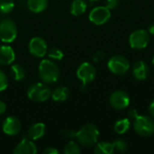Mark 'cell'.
Returning a JSON list of instances; mask_svg holds the SVG:
<instances>
[{
	"label": "cell",
	"mask_w": 154,
	"mask_h": 154,
	"mask_svg": "<svg viewBox=\"0 0 154 154\" xmlns=\"http://www.w3.org/2000/svg\"><path fill=\"white\" fill-rule=\"evenodd\" d=\"M38 73L41 80L44 83H55L60 77V69L58 65L51 60H41L38 68Z\"/></svg>",
	"instance_id": "obj_2"
},
{
	"label": "cell",
	"mask_w": 154,
	"mask_h": 154,
	"mask_svg": "<svg viewBox=\"0 0 154 154\" xmlns=\"http://www.w3.org/2000/svg\"><path fill=\"white\" fill-rule=\"evenodd\" d=\"M8 87V79L5 73L0 69V92L5 91Z\"/></svg>",
	"instance_id": "obj_27"
},
{
	"label": "cell",
	"mask_w": 154,
	"mask_h": 154,
	"mask_svg": "<svg viewBox=\"0 0 154 154\" xmlns=\"http://www.w3.org/2000/svg\"><path fill=\"white\" fill-rule=\"evenodd\" d=\"M43 154H59V151L57 149H55L54 147H48L46 148L43 152Z\"/></svg>",
	"instance_id": "obj_30"
},
{
	"label": "cell",
	"mask_w": 154,
	"mask_h": 154,
	"mask_svg": "<svg viewBox=\"0 0 154 154\" xmlns=\"http://www.w3.org/2000/svg\"><path fill=\"white\" fill-rule=\"evenodd\" d=\"M99 137V131L93 124L84 125L76 132V139L79 143L84 147H92L96 145Z\"/></svg>",
	"instance_id": "obj_1"
},
{
	"label": "cell",
	"mask_w": 154,
	"mask_h": 154,
	"mask_svg": "<svg viewBox=\"0 0 154 154\" xmlns=\"http://www.w3.org/2000/svg\"><path fill=\"white\" fill-rule=\"evenodd\" d=\"M149 69L148 65L143 60L136 61L133 67V75L137 80H144L148 77Z\"/></svg>",
	"instance_id": "obj_15"
},
{
	"label": "cell",
	"mask_w": 154,
	"mask_h": 154,
	"mask_svg": "<svg viewBox=\"0 0 154 154\" xmlns=\"http://www.w3.org/2000/svg\"><path fill=\"white\" fill-rule=\"evenodd\" d=\"M108 69L115 75H125L130 69L128 60L122 55H116L110 58L107 62Z\"/></svg>",
	"instance_id": "obj_6"
},
{
	"label": "cell",
	"mask_w": 154,
	"mask_h": 154,
	"mask_svg": "<svg viewBox=\"0 0 154 154\" xmlns=\"http://www.w3.org/2000/svg\"><path fill=\"white\" fill-rule=\"evenodd\" d=\"M115 151L114 143L108 142H101L96 143L94 152L96 154H112Z\"/></svg>",
	"instance_id": "obj_19"
},
{
	"label": "cell",
	"mask_w": 154,
	"mask_h": 154,
	"mask_svg": "<svg viewBox=\"0 0 154 154\" xmlns=\"http://www.w3.org/2000/svg\"><path fill=\"white\" fill-rule=\"evenodd\" d=\"M14 8V0H0V14H7Z\"/></svg>",
	"instance_id": "obj_23"
},
{
	"label": "cell",
	"mask_w": 154,
	"mask_h": 154,
	"mask_svg": "<svg viewBox=\"0 0 154 154\" xmlns=\"http://www.w3.org/2000/svg\"><path fill=\"white\" fill-rule=\"evenodd\" d=\"M149 112L152 115V116L154 118V100L151 103V105L149 106Z\"/></svg>",
	"instance_id": "obj_34"
},
{
	"label": "cell",
	"mask_w": 154,
	"mask_h": 154,
	"mask_svg": "<svg viewBox=\"0 0 154 154\" xmlns=\"http://www.w3.org/2000/svg\"><path fill=\"white\" fill-rule=\"evenodd\" d=\"M152 64L154 65V56H153V58H152Z\"/></svg>",
	"instance_id": "obj_37"
},
{
	"label": "cell",
	"mask_w": 154,
	"mask_h": 154,
	"mask_svg": "<svg viewBox=\"0 0 154 154\" xmlns=\"http://www.w3.org/2000/svg\"><path fill=\"white\" fill-rule=\"evenodd\" d=\"M61 135L67 139H72V138H75L76 137V132L73 131V130H69V129H65V130H62L60 132Z\"/></svg>",
	"instance_id": "obj_28"
},
{
	"label": "cell",
	"mask_w": 154,
	"mask_h": 154,
	"mask_svg": "<svg viewBox=\"0 0 154 154\" xmlns=\"http://www.w3.org/2000/svg\"><path fill=\"white\" fill-rule=\"evenodd\" d=\"M46 132V126L43 123H35L30 126L27 132L28 138L32 139V141H36L41 139Z\"/></svg>",
	"instance_id": "obj_16"
},
{
	"label": "cell",
	"mask_w": 154,
	"mask_h": 154,
	"mask_svg": "<svg viewBox=\"0 0 154 154\" xmlns=\"http://www.w3.org/2000/svg\"><path fill=\"white\" fill-rule=\"evenodd\" d=\"M114 145H115V150L120 152H125L127 150V143L123 139H117L116 141H115Z\"/></svg>",
	"instance_id": "obj_26"
},
{
	"label": "cell",
	"mask_w": 154,
	"mask_h": 154,
	"mask_svg": "<svg viewBox=\"0 0 154 154\" xmlns=\"http://www.w3.org/2000/svg\"><path fill=\"white\" fill-rule=\"evenodd\" d=\"M118 5H119V0H106V6L109 8L110 10L116 8Z\"/></svg>",
	"instance_id": "obj_29"
},
{
	"label": "cell",
	"mask_w": 154,
	"mask_h": 154,
	"mask_svg": "<svg viewBox=\"0 0 154 154\" xmlns=\"http://www.w3.org/2000/svg\"><path fill=\"white\" fill-rule=\"evenodd\" d=\"M13 152L14 154H35L37 152V147L32 139L23 138L17 143Z\"/></svg>",
	"instance_id": "obj_13"
},
{
	"label": "cell",
	"mask_w": 154,
	"mask_h": 154,
	"mask_svg": "<svg viewBox=\"0 0 154 154\" xmlns=\"http://www.w3.org/2000/svg\"><path fill=\"white\" fill-rule=\"evenodd\" d=\"M17 36V27L11 19H3L0 21V41L5 43L13 42Z\"/></svg>",
	"instance_id": "obj_5"
},
{
	"label": "cell",
	"mask_w": 154,
	"mask_h": 154,
	"mask_svg": "<svg viewBox=\"0 0 154 154\" xmlns=\"http://www.w3.org/2000/svg\"><path fill=\"white\" fill-rule=\"evenodd\" d=\"M69 96V90L67 87H58L51 91V97L55 102H63L68 99Z\"/></svg>",
	"instance_id": "obj_18"
},
{
	"label": "cell",
	"mask_w": 154,
	"mask_h": 154,
	"mask_svg": "<svg viewBox=\"0 0 154 154\" xmlns=\"http://www.w3.org/2000/svg\"><path fill=\"white\" fill-rule=\"evenodd\" d=\"M70 13L75 16L83 14L87 10V4L84 0H74L70 5Z\"/></svg>",
	"instance_id": "obj_20"
},
{
	"label": "cell",
	"mask_w": 154,
	"mask_h": 154,
	"mask_svg": "<svg viewBox=\"0 0 154 154\" xmlns=\"http://www.w3.org/2000/svg\"><path fill=\"white\" fill-rule=\"evenodd\" d=\"M89 1H91V2H96V1H99V0H89Z\"/></svg>",
	"instance_id": "obj_36"
},
{
	"label": "cell",
	"mask_w": 154,
	"mask_h": 154,
	"mask_svg": "<svg viewBox=\"0 0 154 154\" xmlns=\"http://www.w3.org/2000/svg\"><path fill=\"white\" fill-rule=\"evenodd\" d=\"M10 74L15 81L23 80L25 78V69L20 64H13L10 68Z\"/></svg>",
	"instance_id": "obj_21"
},
{
	"label": "cell",
	"mask_w": 154,
	"mask_h": 154,
	"mask_svg": "<svg viewBox=\"0 0 154 154\" xmlns=\"http://www.w3.org/2000/svg\"><path fill=\"white\" fill-rule=\"evenodd\" d=\"M89 20L96 25L105 24L111 17V11L106 6L99 5L93 8L89 13Z\"/></svg>",
	"instance_id": "obj_9"
},
{
	"label": "cell",
	"mask_w": 154,
	"mask_h": 154,
	"mask_svg": "<svg viewBox=\"0 0 154 154\" xmlns=\"http://www.w3.org/2000/svg\"><path fill=\"white\" fill-rule=\"evenodd\" d=\"M47 54L51 60H60L63 58L62 51L59 48H56V47H52L50 50H48Z\"/></svg>",
	"instance_id": "obj_25"
},
{
	"label": "cell",
	"mask_w": 154,
	"mask_h": 154,
	"mask_svg": "<svg viewBox=\"0 0 154 154\" xmlns=\"http://www.w3.org/2000/svg\"><path fill=\"white\" fill-rule=\"evenodd\" d=\"M30 53L36 58H42L48 52V45L46 41L42 37H33L28 44Z\"/></svg>",
	"instance_id": "obj_10"
},
{
	"label": "cell",
	"mask_w": 154,
	"mask_h": 154,
	"mask_svg": "<svg viewBox=\"0 0 154 154\" xmlns=\"http://www.w3.org/2000/svg\"><path fill=\"white\" fill-rule=\"evenodd\" d=\"M51 95L50 88L44 83H34L31 85L27 89V97L33 102H45Z\"/></svg>",
	"instance_id": "obj_3"
},
{
	"label": "cell",
	"mask_w": 154,
	"mask_h": 154,
	"mask_svg": "<svg viewBox=\"0 0 154 154\" xmlns=\"http://www.w3.org/2000/svg\"><path fill=\"white\" fill-rule=\"evenodd\" d=\"M103 57L104 56L101 52H97L96 55L94 56V60H95V61H99L101 59H103Z\"/></svg>",
	"instance_id": "obj_33"
},
{
	"label": "cell",
	"mask_w": 154,
	"mask_h": 154,
	"mask_svg": "<svg viewBox=\"0 0 154 154\" xmlns=\"http://www.w3.org/2000/svg\"><path fill=\"white\" fill-rule=\"evenodd\" d=\"M80 148L77 143L74 141H69L66 146L64 147L63 153L64 154H79L80 153Z\"/></svg>",
	"instance_id": "obj_24"
},
{
	"label": "cell",
	"mask_w": 154,
	"mask_h": 154,
	"mask_svg": "<svg viewBox=\"0 0 154 154\" xmlns=\"http://www.w3.org/2000/svg\"><path fill=\"white\" fill-rule=\"evenodd\" d=\"M110 105L117 110H122L126 108L130 104L129 95L123 90H116L113 92L109 98Z\"/></svg>",
	"instance_id": "obj_11"
},
{
	"label": "cell",
	"mask_w": 154,
	"mask_h": 154,
	"mask_svg": "<svg viewBox=\"0 0 154 154\" xmlns=\"http://www.w3.org/2000/svg\"><path fill=\"white\" fill-rule=\"evenodd\" d=\"M15 60V52L14 49L7 45H0V65L7 66L12 64Z\"/></svg>",
	"instance_id": "obj_14"
},
{
	"label": "cell",
	"mask_w": 154,
	"mask_h": 154,
	"mask_svg": "<svg viewBox=\"0 0 154 154\" xmlns=\"http://www.w3.org/2000/svg\"><path fill=\"white\" fill-rule=\"evenodd\" d=\"M5 111H6V104L4 101L0 100V115H3L4 113H5Z\"/></svg>",
	"instance_id": "obj_32"
},
{
	"label": "cell",
	"mask_w": 154,
	"mask_h": 154,
	"mask_svg": "<svg viewBox=\"0 0 154 154\" xmlns=\"http://www.w3.org/2000/svg\"><path fill=\"white\" fill-rule=\"evenodd\" d=\"M128 116H129V117H130V118H132V119H135L139 115H138V113H137V111H136L135 109H132V110H130V111H129Z\"/></svg>",
	"instance_id": "obj_31"
},
{
	"label": "cell",
	"mask_w": 154,
	"mask_h": 154,
	"mask_svg": "<svg viewBox=\"0 0 154 154\" xmlns=\"http://www.w3.org/2000/svg\"><path fill=\"white\" fill-rule=\"evenodd\" d=\"M130 126H131L130 120L128 118H124V119L116 121V123L115 124L114 129L117 134H124L130 129Z\"/></svg>",
	"instance_id": "obj_22"
},
{
	"label": "cell",
	"mask_w": 154,
	"mask_h": 154,
	"mask_svg": "<svg viewBox=\"0 0 154 154\" xmlns=\"http://www.w3.org/2000/svg\"><path fill=\"white\" fill-rule=\"evenodd\" d=\"M27 7L34 14L42 13L48 7V0H27Z\"/></svg>",
	"instance_id": "obj_17"
},
{
	"label": "cell",
	"mask_w": 154,
	"mask_h": 154,
	"mask_svg": "<svg viewBox=\"0 0 154 154\" xmlns=\"http://www.w3.org/2000/svg\"><path fill=\"white\" fill-rule=\"evenodd\" d=\"M149 32L152 33V35H154V23L150 25V27H149Z\"/></svg>",
	"instance_id": "obj_35"
},
{
	"label": "cell",
	"mask_w": 154,
	"mask_h": 154,
	"mask_svg": "<svg viewBox=\"0 0 154 154\" xmlns=\"http://www.w3.org/2000/svg\"><path fill=\"white\" fill-rule=\"evenodd\" d=\"M134 128L141 136H151L154 134V120L148 116H138L134 119Z\"/></svg>",
	"instance_id": "obj_4"
},
{
	"label": "cell",
	"mask_w": 154,
	"mask_h": 154,
	"mask_svg": "<svg viewBox=\"0 0 154 154\" xmlns=\"http://www.w3.org/2000/svg\"><path fill=\"white\" fill-rule=\"evenodd\" d=\"M97 75V70L95 67L89 62L81 63L77 69V77L82 82L83 87L91 83Z\"/></svg>",
	"instance_id": "obj_7"
},
{
	"label": "cell",
	"mask_w": 154,
	"mask_h": 154,
	"mask_svg": "<svg viewBox=\"0 0 154 154\" xmlns=\"http://www.w3.org/2000/svg\"><path fill=\"white\" fill-rule=\"evenodd\" d=\"M150 41L149 32L146 30L139 29L131 33L129 37V43L133 49L142 50L146 48Z\"/></svg>",
	"instance_id": "obj_8"
},
{
	"label": "cell",
	"mask_w": 154,
	"mask_h": 154,
	"mask_svg": "<svg viewBox=\"0 0 154 154\" xmlns=\"http://www.w3.org/2000/svg\"><path fill=\"white\" fill-rule=\"evenodd\" d=\"M21 122L14 116H7L2 124V130L4 134L9 136L18 134L21 131Z\"/></svg>",
	"instance_id": "obj_12"
}]
</instances>
